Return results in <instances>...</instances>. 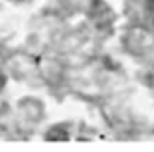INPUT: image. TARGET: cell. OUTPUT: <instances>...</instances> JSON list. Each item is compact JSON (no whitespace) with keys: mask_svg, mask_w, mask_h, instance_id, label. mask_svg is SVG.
Segmentation results:
<instances>
[{"mask_svg":"<svg viewBox=\"0 0 154 152\" xmlns=\"http://www.w3.org/2000/svg\"><path fill=\"white\" fill-rule=\"evenodd\" d=\"M67 130L65 128H61V126H56V128H52L50 132L47 134V139H50V141H65L67 139Z\"/></svg>","mask_w":154,"mask_h":152,"instance_id":"6da1fadb","label":"cell"},{"mask_svg":"<svg viewBox=\"0 0 154 152\" xmlns=\"http://www.w3.org/2000/svg\"><path fill=\"white\" fill-rule=\"evenodd\" d=\"M4 85H6V78H4L2 74H0V91H2V87H4Z\"/></svg>","mask_w":154,"mask_h":152,"instance_id":"7a4b0ae2","label":"cell"}]
</instances>
